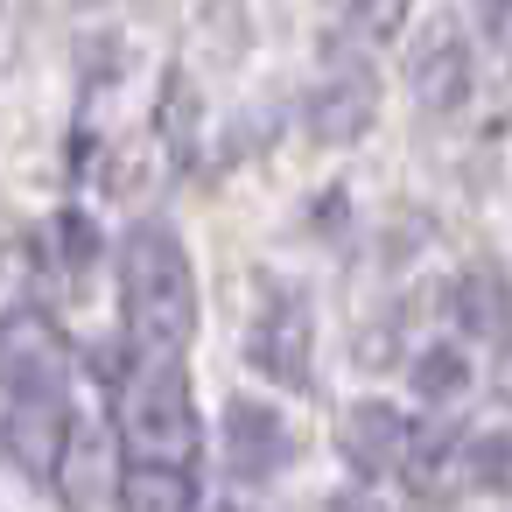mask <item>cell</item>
Segmentation results:
<instances>
[{
  "instance_id": "cell-1",
  "label": "cell",
  "mask_w": 512,
  "mask_h": 512,
  "mask_svg": "<svg viewBox=\"0 0 512 512\" xmlns=\"http://www.w3.org/2000/svg\"><path fill=\"white\" fill-rule=\"evenodd\" d=\"M120 288H127V330H134L141 344L176 351V344L197 330V281H190V260H183L176 232L141 225V232L127 239Z\"/></svg>"
},
{
  "instance_id": "cell-2",
  "label": "cell",
  "mask_w": 512,
  "mask_h": 512,
  "mask_svg": "<svg viewBox=\"0 0 512 512\" xmlns=\"http://www.w3.org/2000/svg\"><path fill=\"white\" fill-rule=\"evenodd\" d=\"M120 442L134 449V463H155V470H183L197 456L190 379L169 358H148V365L127 372V386H120Z\"/></svg>"
},
{
  "instance_id": "cell-3",
  "label": "cell",
  "mask_w": 512,
  "mask_h": 512,
  "mask_svg": "<svg viewBox=\"0 0 512 512\" xmlns=\"http://www.w3.org/2000/svg\"><path fill=\"white\" fill-rule=\"evenodd\" d=\"M64 365H71V344H64V330L43 309H8L0 316V386H8L15 400L57 393Z\"/></svg>"
},
{
  "instance_id": "cell-4",
  "label": "cell",
  "mask_w": 512,
  "mask_h": 512,
  "mask_svg": "<svg viewBox=\"0 0 512 512\" xmlns=\"http://www.w3.org/2000/svg\"><path fill=\"white\" fill-rule=\"evenodd\" d=\"M225 463H232V477H246V484L288 470V463H295L288 421H281L274 407H260V400H232V407H225Z\"/></svg>"
},
{
  "instance_id": "cell-5",
  "label": "cell",
  "mask_w": 512,
  "mask_h": 512,
  "mask_svg": "<svg viewBox=\"0 0 512 512\" xmlns=\"http://www.w3.org/2000/svg\"><path fill=\"white\" fill-rule=\"evenodd\" d=\"M0 442L8 456L29 470V477H57L64 470V449H71V414L57 393H36V400H15L0 414Z\"/></svg>"
},
{
  "instance_id": "cell-6",
  "label": "cell",
  "mask_w": 512,
  "mask_h": 512,
  "mask_svg": "<svg viewBox=\"0 0 512 512\" xmlns=\"http://www.w3.org/2000/svg\"><path fill=\"white\" fill-rule=\"evenodd\" d=\"M309 344H316V330H309V302H302V295H274V302L260 309L246 351H253V365L274 372L281 386H309Z\"/></svg>"
},
{
  "instance_id": "cell-7",
  "label": "cell",
  "mask_w": 512,
  "mask_h": 512,
  "mask_svg": "<svg viewBox=\"0 0 512 512\" xmlns=\"http://www.w3.org/2000/svg\"><path fill=\"white\" fill-rule=\"evenodd\" d=\"M407 442H414V428H407L386 400H365V407L344 414V463H351L358 477L407 470Z\"/></svg>"
},
{
  "instance_id": "cell-8",
  "label": "cell",
  "mask_w": 512,
  "mask_h": 512,
  "mask_svg": "<svg viewBox=\"0 0 512 512\" xmlns=\"http://www.w3.org/2000/svg\"><path fill=\"white\" fill-rule=\"evenodd\" d=\"M365 127H372V78L358 64H344V71H330V85L309 92V134L330 141V148H344Z\"/></svg>"
},
{
  "instance_id": "cell-9",
  "label": "cell",
  "mask_w": 512,
  "mask_h": 512,
  "mask_svg": "<svg viewBox=\"0 0 512 512\" xmlns=\"http://www.w3.org/2000/svg\"><path fill=\"white\" fill-rule=\"evenodd\" d=\"M407 85H414V99H421L428 113H449V106H463V92H470V50H463L456 36H435L428 50H414V64H407Z\"/></svg>"
},
{
  "instance_id": "cell-10",
  "label": "cell",
  "mask_w": 512,
  "mask_h": 512,
  "mask_svg": "<svg viewBox=\"0 0 512 512\" xmlns=\"http://www.w3.org/2000/svg\"><path fill=\"white\" fill-rule=\"evenodd\" d=\"M449 316H456V330H470V337H505V316H512V288L491 274V267H470L456 288H449Z\"/></svg>"
},
{
  "instance_id": "cell-11",
  "label": "cell",
  "mask_w": 512,
  "mask_h": 512,
  "mask_svg": "<svg viewBox=\"0 0 512 512\" xmlns=\"http://www.w3.org/2000/svg\"><path fill=\"white\" fill-rule=\"evenodd\" d=\"M456 463H463V435H456V428H442V421H435V428H421V435L407 442V477H414V491H421V498H435V491L456 477Z\"/></svg>"
},
{
  "instance_id": "cell-12",
  "label": "cell",
  "mask_w": 512,
  "mask_h": 512,
  "mask_svg": "<svg viewBox=\"0 0 512 512\" xmlns=\"http://www.w3.org/2000/svg\"><path fill=\"white\" fill-rule=\"evenodd\" d=\"M120 512H190V477H183V470L134 463V470L120 477Z\"/></svg>"
},
{
  "instance_id": "cell-13",
  "label": "cell",
  "mask_w": 512,
  "mask_h": 512,
  "mask_svg": "<svg viewBox=\"0 0 512 512\" xmlns=\"http://www.w3.org/2000/svg\"><path fill=\"white\" fill-rule=\"evenodd\" d=\"M414 386H421V400H456V393L470 386V365H463V351H449V344L421 351V358H414Z\"/></svg>"
},
{
  "instance_id": "cell-14",
  "label": "cell",
  "mask_w": 512,
  "mask_h": 512,
  "mask_svg": "<svg viewBox=\"0 0 512 512\" xmlns=\"http://www.w3.org/2000/svg\"><path fill=\"white\" fill-rule=\"evenodd\" d=\"M463 463L477 484H512V428H477L463 435Z\"/></svg>"
},
{
  "instance_id": "cell-15",
  "label": "cell",
  "mask_w": 512,
  "mask_h": 512,
  "mask_svg": "<svg viewBox=\"0 0 512 512\" xmlns=\"http://www.w3.org/2000/svg\"><path fill=\"white\" fill-rule=\"evenodd\" d=\"M57 246H64L71 260L92 253V225H85V211H57Z\"/></svg>"
},
{
  "instance_id": "cell-16",
  "label": "cell",
  "mask_w": 512,
  "mask_h": 512,
  "mask_svg": "<svg viewBox=\"0 0 512 512\" xmlns=\"http://www.w3.org/2000/svg\"><path fill=\"white\" fill-rule=\"evenodd\" d=\"M351 22H358V29H372V36H393V29L407 22V8H351Z\"/></svg>"
},
{
  "instance_id": "cell-17",
  "label": "cell",
  "mask_w": 512,
  "mask_h": 512,
  "mask_svg": "<svg viewBox=\"0 0 512 512\" xmlns=\"http://www.w3.org/2000/svg\"><path fill=\"white\" fill-rule=\"evenodd\" d=\"M330 512H379V505H372V498H358V491H337V498H330Z\"/></svg>"
}]
</instances>
